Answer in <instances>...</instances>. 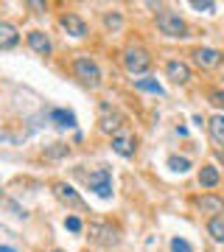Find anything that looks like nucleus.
<instances>
[{
    "label": "nucleus",
    "mask_w": 224,
    "mask_h": 252,
    "mask_svg": "<svg viewBox=\"0 0 224 252\" xmlns=\"http://www.w3.org/2000/svg\"><path fill=\"white\" fill-rule=\"evenodd\" d=\"M73 76L84 84V87H90V90H98L101 87V67L96 64V59H90V56H79L76 62H73Z\"/></svg>",
    "instance_id": "f257e3e1"
},
{
    "label": "nucleus",
    "mask_w": 224,
    "mask_h": 252,
    "mask_svg": "<svg viewBox=\"0 0 224 252\" xmlns=\"http://www.w3.org/2000/svg\"><path fill=\"white\" fill-rule=\"evenodd\" d=\"M121 59H124L126 73H132V76H140V73H146L152 67V54H149L143 45H129Z\"/></svg>",
    "instance_id": "f03ea898"
},
{
    "label": "nucleus",
    "mask_w": 224,
    "mask_h": 252,
    "mask_svg": "<svg viewBox=\"0 0 224 252\" xmlns=\"http://www.w3.org/2000/svg\"><path fill=\"white\" fill-rule=\"evenodd\" d=\"M157 28H160L165 36H179V39L188 36V23L179 17L177 11H168V9L157 14Z\"/></svg>",
    "instance_id": "7ed1b4c3"
},
{
    "label": "nucleus",
    "mask_w": 224,
    "mask_h": 252,
    "mask_svg": "<svg viewBox=\"0 0 224 252\" xmlns=\"http://www.w3.org/2000/svg\"><path fill=\"white\" fill-rule=\"evenodd\" d=\"M87 230H90V241H96L98 247H118V241H121L118 227H112L109 221H93Z\"/></svg>",
    "instance_id": "20e7f679"
},
{
    "label": "nucleus",
    "mask_w": 224,
    "mask_h": 252,
    "mask_svg": "<svg viewBox=\"0 0 224 252\" xmlns=\"http://www.w3.org/2000/svg\"><path fill=\"white\" fill-rule=\"evenodd\" d=\"M84 180H87L90 190H96L101 199H112V174H109L107 168H96V171H90Z\"/></svg>",
    "instance_id": "39448f33"
},
{
    "label": "nucleus",
    "mask_w": 224,
    "mask_h": 252,
    "mask_svg": "<svg viewBox=\"0 0 224 252\" xmlns=\"http://www.w3.org/2000/svg\"><path fill=\"white\" fill-rule=\"evenodd\" d=\"M51 190H54V196L59 199L62 205L73 207V210H87L84 199L79 196V190H73V185H67V182H54V185H51Z\"/></svg>",
    "instance_id": "423d86ee"
},
{
    "label": "nucleus",
    "mask_w": 224,
    "mask_h": 252,
    "mask_svg": "<svg viewBox=\"0 0 224 252\" xmlns=\"http://www.w3.org/2000/svg\"><path fill=\"white\" fill-rule=\"evenodd\" d=\"M98 129H101V132H107V135L115 137L118 132H124V115H121V112H115V109H109V107H101Z\"/></svg>",
    "instance_id": "0eeeda50"
},
{
    "label": "nucleus",
    "mask_w": 224,
    "mask_h": 252,
    "mask_svg": "<svg viewBox=\"0 0 224 252\" xmlns=\"http://www.w3.org/2000/svg\"><path fill=\"white\" fill-rule=\"evenodd\" d=\"M165 76H168L174 84H188V81L193 79L191 64L182 62V59H168V62H165Z\"/></svg>",
    "instance_id": "6e6552de"
},
{
    "label": "nucleus",
    "mask_w": 224,
    "mask_h": 252,
    "mask_svg": "<svg viewBox=\"0 0 224 252\" xmlns=\"http://www.w3.org/2000/svg\"><path fill=\"white\" fill-rule=\"evenodd\" d=\"M191 56H193V64L202 70H213L222 64V51H216V48H196Z\"/></svg>",
    "instance_id": "1a4fd4ad"
},
{
    "label": "nucleus",
    "mask_w": 224,
    "mask_h": 252,
    "mask_svg": "<svg viewBox=\"0 0 224 252\" xmlns=\"http://www.w3.org/2000/svg\"><path fill=\"white\" fill-rule=\"evenodd\" d=\"M59 26H62L70 36H76V39L87 36V23H84L79 14H73V11H67V14H62V17H59Z\"/></svg>",
    "instance_id": "9d476101"
},
{
    "label": "nucleus",
    "mask_w": 224,
    "mask_h": 252,
    "mask_svg": "<svg viewBox=\"0 0 224 252\" xmlns=\"http://www.w3.org/2000/svg\"><path fill=\"white\" fill-rule=\"evenodd\" d=\"M134 149H137V137H134L132 132H118V135L112 137V152L121 154V157H132Z\"/></svg>",
    "instance_id": "9b49d317"
},
{
    "label": "nucleus",
    "mask_w": 224,
    "mask_h": 252,
    "mask_svg": "<svg viewBox=\"0 0 224 252\" xmlns=\"http://www.w3.org/2000/svg\"><path fill=\"white\" fill-rule=\"evenodd\" d=\"M28 48L39 56H48L54 51V42H51V36L45 34V31H28Z\"/></svg>",
    "instance_id": "f8f14e48"
},
{
    "label": "nucleus",
    "mask_w": 224,
    "mask_h": 252,
    "mask_svg": "<svg viewBox=\"0 0 224 252\" xmlns=\"http://www.w3.org/2000/svg\"><path fill=\"white\" fill-rule=\"evenodd\" d=\"M196 207L202 210V213H207V216H222L224 213V199L222 196H216V193H205V196L196 202Z\"/></svg>",
    "instance_id": "ddd939ff"
},
{
    "label": "nucleus",
    "mask_w": 224,
    "mask_h": 252,
    "mask_svg": "<svg viewBox=\"0 0 224 252\" xmlns=\"http://www.w3.org/2000/svg\"><path fill=\"white\" fill-rule=\"evenodd\" d=\"M20 42V31L11 23H0V51H11Z\"/></svg>",
    "instance_id": "4468645a"
},
{
    "label": "nucleus",
    "mask_w": 224,
    "mask_h": 252,
    "mask_svg": "<svg viewBox=\"0 0 224 252\" xmlns=\"http://www.w3.org/2000/svg\"><path fill=\"white\" fill-rule=\"evenodd\" d=\"M207 132H210L216 146H224V112H216V115L207 121Z\"/></svg>",
    "instance_id": "2eb2a0df"
},
{
    "label": "nucleus",
    "mask_w": 224,
    "mask_h": 252,
    "mask_svg": "<svg viewBox=\"0 0 224 252\" xmlns=\"http://www.w3.org/2000/svg\"><path fill=\"white\" fill-rule=\"evenodd\" d=\"M222 182V174L216 165H202V171H199V185L202 188H216Z\"/></svg>",
    "instance_id": "dca6fc26"
},
{
    "label": "nucleus",
    "mask_w": 224,
    "mask_h": 252,
    "mask_svg": "<svg viewBox=\"0 0 224 252\" xmlns=\"http://www.w3.org/2000/svg\"><path fill=\"white\" fill-rule=\"evenodd\" d=\"M51 121H56V126H62V129H73L76 126V115L70 109H51Z\"/></svg>",
    "instance_id": "f3484780"
},
{
    "label": "nucleus",
    "mask_w": 224,
    "mask_h": 252,
    "mask_svg": "<svg viewBox=\"0 0 224 252\" xmlns=\"http://www.w3.org/2000/svg\"><path fill=\"white\" fill-rule=\"evenodd\" d=\"M207 235H210L216 244H224V216H216V219L207 221Z\"/></svg>",
    "instance_id": "a211bd4d"
},
{
    "label": "nucleus",
    "mask_w": 224,
    "mask_h": 252,
    "mask_svg": "<svg viewBox=\"0 0 224 252\" xmlns=\"http://www.w3.org/2000/svg\"><path fill=\"white\" fill-rule=\"evenodd\" d=\"M134 87L143 93H154V95H162V87L157 84V79H137L134 81Z\"/></svg>",
    "instance_id": "6ab92c4d"
},
{
    "label": "nucleus",
    "mask_w": 224,
    "mask_h": 252,
    "mask_svg": "<svg viewBox=\"0 0 224 252\" xmlns=\"http://www.w3.org/2000/svg\"><path fill=\"white\" fill-rule=\"evenodd\" d=\"M104 26H107L109 31H121V26H124L121 11H107V14H104Z\"/></svg>",
    "instance_id": "aec40b11"
},
{
    "label": "nucleus",
    "mask_w": 224,
    "mask_h": 252,
    "mask_svg": "<svg viewBox=\"0 0 224 252\" xmlns=\"http://www.w3.org/2000/svg\"><path fill=\"white\" fill-rule=\"evenodd\" d=\"M207 101H210L213 107H224V90H219V87H210V90H207Z\"/></svg>",
    "instance_id": "412c9836"
},
{
    "label": "nucleus",
    "mask_w": 224,
    "mask_h": 252,
    "mask_svg": "<svg viewBox=\"0 0 224 252\" xmlns=\"http://www.w3.org/2000/svg\"><path fill=\"white\" fill-rule=\"evenodd\" d=\"M168 165L174 168V171H179V174H185L191 168V162L185 160V157H168Z\"/></svg>",
    "instance_id": "4be33fe9"
},
{
    "label": "nucleus",
    "mask_w": 224,
    "mask_h": 252,
    "mask_svg": "<svg viewBox=\"0 0 224 252\" xmlns=\"http://www.w3.org/2000/svg\"><path fill=\"white\" fill-rule=\"evenodd\" d=\"M171 252H193V247L185 238H171Z\"/></svg>",
    "instance_id": "5701e85b"
},
{
    "label": "nucleus",
    "mask_w": 224,
    "mask_h": 252,
    "mask_svg": "<svg viewBox=\"0 0 224 252\" xmlns=\"http://www.w3.org/2000/svg\"><path fill=\"white\" fill-rule=\"evenodd\" d=\"M64 227H67L70 233H81V230H84V224H81L79 216H67V219H64Z\"/></svg>",
    "instance_id": "b1692460"
},
{
    "label": "nucleus",
    "mask_w": 224,
    "mask_h": 252,
    "mask_svg": "<svg viewBox=\"0 0 224 252\" xmlns=\"http://www.w3.org/2000/svg\"><path fill=\"white\" fill-rule=\"evenodd\" d=\"M191 6H193V9H199V11H213L216 9L213 0H191Z\"/></svg>",
    "instance_id": "393cba45"
},
{
    "label": "nucleus",
    "mask_w": 224,
    "mask_h": 252,
    "mask_svg": "<svg viewBox=\"0 0 224 252\" xmlns=\"http://www.w3.org/2000/svg\"><path fill=\"white\" fill-rule=\"evenodd\" d=\"M62 154H67V146H64V143H56V149H51V152H45V157H51V160H56V157H62Z\"/></svg>",
    "instance_id": "a878e982"
},
{
    "label": "nucleus",
    "mask_w": 224,
    "mask_h": 252,
    "mask_svg": "<svg viewBox=\"0 0 224 252\" xmlns=\"http://www.w3.org/2000/svg\"><path fill=\"white\" fill-rule=\"evenodd\" d=\"M219 160H222V162H224V152H219Z\"/></svg>",
    "instance_id": "bb28decb"
},
{
    "label": "nucleus",
    "mask_w": 224,
    "mask_h": 252,
    "mask_svg": "<svg viewBox=\"0 0 224 252\" xmlns=\"http://www.w3.org/2000/svg\"><path fill=\"white\" fill-rule=\"evenodd\" d=\"M0 196H3V185H0Z\"/></svg>",
    "instance_id": "cd10ccee"
},
{
    "label": "nucleus",
    "mask_w": 224,
    "mask_h": 252,
    "mask_svg": "<svg viewBox=\"0 0 224 252\" xmlns=\"http://www.w3.org/2000/svg\"><path fill=\"white\" fill-rule=\"evenodd\" d=\"M54 252H62V250H54Z\"/></svg>",
    "instance_id": "c85d7f7f"
}]
</instances>
